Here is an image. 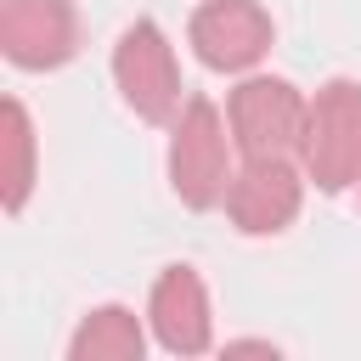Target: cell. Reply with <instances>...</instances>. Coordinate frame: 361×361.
<instances>
[{
  "label": "cell",
  "mask_w": 361,
  "mask_h": 361,
  "mask_svg": "<svg viewBox=\"0 0 361 361\" xmlns=\"http://www.w3.org/2000/svg\"><path fill=\"white\" fill-rule=\"evenodd\" d=\"M299 164L322 192H350L361 180V85L327 79L305 113Z\"/></svg>",
  "instance_id": "cell-1"
},
{
  "label": "cell",
  "mask_w": 361,
  "mask_h": 361,
  "mask_svg": "<svg viewBox=\"0 0 361 361\" xmlns=\"http://www.w3.org/2000/svg\"><path fill=\"white\" fill-rule=\"evenodd\" d=\"M226 124L220 107L209 96H192L169 130V186L186 209H214L226 203L231 186V147H226Z\"/></svg>",
  "instance_id": "cell-2"
},
{
  "label": "cell",
  "mask_w": 361,
  "mask_h": 361,
  "mask_svg": "<svg viewBox=\"0 0 361 361\" xmlns=\"http://www.w3.org/2000/svg\"><path fill=\"white\" fill-rule=\"evenodd\" d=\"M113 79H118V96L135 118L147 124H175L180 118V68H175V51L164 39V28L152 17L130 23L113 45Z\"/></svg>",
  "instance_id": "cell-3"
},
{
  "label": "cell",
  "mask_w": 361,
  "mask_h": 361,
  "mask_svg": "<svg viewBox=\"0 0 361 361\" xmlns=\"http://www.w3.org/2000/svg\"><path fill=\"white\" fill-rule=\"evenodd\" d=\"M305 113L310 102L288 79H271V73H254L226 96L231 141L243 158H293L305 141Z\"/></svg>",
  "instance_id": "cell-4"
},
{
  "label": "cell",
  "mask_w": 361,
  "mask_h": 361,
  "mask_svg": "<svg viewBox=\"0 0 361 361\" xmlns=\"http://www.w3.org/2000/svg\"><path fill=\"white\" fill-rule=\"evenodd\" d=\"M186 39H192V51H197L203 68H214V73H248L271 51L276 28H271V11L259 0H203L192 11Z\"/></svg>",
  "instance_id": "cell-5"
},
{
  "label": "cell",
  "mask_w": 361,
  "mask_h": 361,
  "mask_svg": "<svg viewBox=\"0 0 361 361\" xmlns=\"http://www.w3.org/2000/svg\"><path fill=\"white\" fill-rule=\"evenodd\" d=\"M0 51L11 68L51 73L79 51V11L73 0H6L0 6Z\"/></svg>",
  "instance_id": "cell-6"
},
{
  "label": "cell",
  "mask_w": 361,
  "mask_h": 361,
  "mask_svg": "<svg viewBox=\"0 0 361 361\" xmlns=\"http://www.w3.org/2000/svg\"><path fill=\"white\" fill-rule=\"evenodd\" d=\"M305 180L288 158H243V175L226 186V214L243 237H276L299 220Z\"/></svg>",
  "instance_id": "cell-7"
},
{
  "label": "cell",
  "mask_w": 361,
  "mask_h": 361,
  "mask_svg": "<svg viewBox=\"0 0 361 361\" xmlns=\"http://www.w3.org/2000/svg\"><path fill=\"white\" fill-rule=\"evenodd\" d=\"M152 338L169 355H203L214 344V316H209V288L192 265H164L147 299Z\"/></svg>",
  "instance_id": "cell-8"
},
{
  "label": "cell",
  "mask_w": 361,
  "mask_h": 361,
  "mask_svg": "<svg viewBox=\"0 0 361 361\" xmlns=\"http://www.w3.org/2000/svg\"><path fill=\"white\" fill-rule=\"evenodd\" d=\"M141 350H147V333H141L135 310H124V305L90 310L68 338L73 361H141Z\"/></svg>",
  "instance_id": "cell-9"
},
{
  "label": "cell",
  "mask_w": 361,
  "mask_h": 361,
  "mask_svg": "<svg viewBox=\"0 0 361 361\" xmlns=\"http://www.w3.org/2000/svg\"><path fill=\"white\" fill-rule=\"evenodd\" d=\"M0 118H6V214H17L23 203H28V186H34V124H28V107L17 102V96H6V107H0Z\"/></svg>",
  "instance_id": "cell-10"
}]
</instances>
